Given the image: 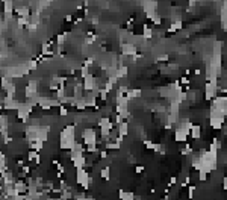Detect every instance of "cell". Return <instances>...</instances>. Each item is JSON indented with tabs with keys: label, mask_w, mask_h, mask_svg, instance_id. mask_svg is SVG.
Returning a JSON list of instances; mask_svg holds the SVG:
<instances>
[{
	"label": "cell",
	"mask_w": 227,
	"mask_h": 200,
	"mask_svg": "<svg viewBox=\"0 0 227 200\" xmlns=\"http://www.w3.org/2000/svg\"><path fill=\"white\" fill-rule=\"evenodd\" d=\"M215 91H216V84H206V99H212L215 96Z\"/></svg>",
	"instance_id": "cell-1"
},
{
	"label": "cell",
	"mask_w": 227,
	"mask_h": 200,
	"mask_svg": "<svg viewBox=\"0 0 227 200\" xmlns=\"http://www.w3.org/2000/svg\"><path fill=\"white\" fill-rule=\"evenodd\" d=\"M188 135H189V133H186L182 128L177 129V130H176V141H179V143H185L186 138H188Z\"/></svg>",
	"instance_id": "cell-2"
},
{
	"label": "cell",
	"mask_w": 227,
	"mask_h": 200,
	"mask_svg": "<svg viewBox=\"0 0 227 200\" xmlns=\"http://www.w3.org/2000/svg\"><path fill=\"white\" fill-rule=\"evenodd\" d=\"M136 52V47L133 44H123V53L124 55H133Z\"/></svg>",
	"instance_id": "cell-3"
},
{
	"label": "cell",
	"mask_w": 227,
	"mask_h": 200,
	"mask_svg": "<svg viewBox=\"0 0 227 200\" xmlns=\"http://www.w3.org/2000/svg\"><path fill=\"white\" fill-rule=\"evenodd\" d=\"M118 132H120V137H126L127 135V123L126 121H121L118 124Z\"/></svg>",
	"instance_id": "cell-4"
},
{
	"label": "cell",
	"mask_w": 227,
	"mask_h": 200,
	"mask_svg": "<svg viewBox=\"0 0 227 200\" xmlns=\"http://www.w3.org/2000/svg\"><path fill=\"white\" fill-rule=\"evenodd\" d=\"M200 133H201V128H200V126H192V128H191V137H192V138L199 140Z\"/></svg>",
	"instance_id": "cell-5"
},
{
	"label": "cell",
	"mask_w": 227,
	"mask_h": 200,
	"mask_svg": "<svg viewBox=\"0 0 227 200\" xmlns=\"http://www.w3.org/2000/svg\"><path fill=\"white\" fill-rule=\"evenodd\" d=\"M120 199H123V200H130V199H133V194L132 193H124V191H121L120 194Z\"/></svg>",
	"instance_id": "cell-6"
},
{
	"label": "cell",
	"mask_w": 227,
	"mask_h": 200,
	"mask_svg": "<svg viewBox=\"0 0 227 200\" xmlns=\"http://www.w3.org/2000/svg\"><path fill=\"white\" fill-rule=\"evenodd\" d=\"M152 35H153V30H152V29H148L147 26H144V35H142V37L148 40V38H152Z\"/></svg>",
	"instance_id": "cell-7"
}]
</instances>
